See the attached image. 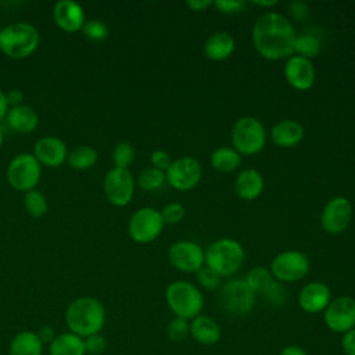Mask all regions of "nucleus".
<instances>
[{
  "mask_svg": "<svg viewBox=\"0 0 355 355\" xmlns=\"http://www.w3.org/2000/svg\"><path fill=\"white\" fill-rule=\"evenodd\" d=\"M297 33L288 18L276 11H265L252 26V43L258 54L270 61L294 54Z\"/></svg>",
  "mask_w": 355,
  "mask_h": 355,
  "instance_id": "1",
  "label": "nucleus"
},
{
  "mask_svg": "<svg viewBox=\"0 0 355 355\" xmlns=\"http://www.w3.org/2000/svg\"><path fill=\"white\" fill-rule=\"evenodd\" d=\"M65 323L71 333L82 338L98 334L105 323V309L103 304L93 297H79L68 305Z\"/></svg>",
  "mask_w": 355,
  "mask_h": 355,
  "instance_id": "2",
  "label": "nucleus"
},
{
  "mask_svg": "<svg viewBox=\"0 0 355 355\" xmlns=\"http://www.w3.org/2000/svg\"><path fill=\"white\" fill-rule=\"evenodd\" d=\"M39 42V31L29 22H12L0 29V51L10 58L22 60L32 55Z\"/></svg>",
  "mask_w": 355,
  "mask_h": 355,
  "instance_id": "3",
  "label": "nucleus"
},
{
  "mask_svg": "<svg viewBox=\"0 0 355 355\" xmlns=\"http://www.w3.org/2000/svg\"><path fill=\"white\" fill-rule=\"evenodd\" d=\"M244 257V248L237 240L223 237L207 247L205 266L211 268L220 277H232L243 266Z\"/></svg>",
  "mask_w": 355,
  "mask_h": 355,
  "instance_id": "4",
  "label": "nucleus"
},
{
  "mask_svg": "<svg viewBox=\"0 0 355 355\" xmlns=\"http://www.w3.org/2000/svg\"><path fill=\"white\" fill-rule=\"evenodd\" d=\"M165 300L173 315L186 320H191L201 315L204 308V295L201 290L187 280H175L169 283L165 290Z\"/></svg>",
  "mask_w": 355,
  "mask_h": 355,
  "instance_id": "5",
  "label": "nucleus"
},
{
  "mask_svg": "<svg viewBox=\"0 0 355 355\" xmlns=\"http://www.w3.org/2000/svg\"><path fill=\"white\" fill-rule=\"evenodd\" d=\"M232 144L240 155H255L266 143V130L262 122L254 116L239 118L232 128Z\"/></svg>",
  "mask_w": 355,
  "mask_h": 355,
  "instance_id": "6",
  "label": "nucleus"
},
{
  "mask_svg": "<svg viewBox=\"0 0 355 355\" xmlns=\"http://www.w3.org/2000/svg\"><path fill=\"white\" fill-rule=\"evenodd\" d=\"M255 295L244 279H230L219 287L218 304L230 316H245L255 305Z\"/></svg>",
  "mask_w": 355,
  "mask_h": 355,
  "instance_id": "7",
  "label": "nucleus"
},
{
  "mask_svg": "<svg viewBox=\"0 0 355 355\" xmlns=\"http://www.w3.org/2000/svg\"><path fill=\"white\" fill-rule=\"evenodd\" d=\"M42 176V165L32 153L17 154L7 165L6 179L17 191H31L36 189Z\"/></svg>",
  "mask_w": 355,
  "mask_h": 355,
  "instance_id": "8",
  "label": "nucleus"
},
{
  "mask_svg": "<svg viewBox=\"0 0 355 355\" xmlns=\"http://www.w3.org/2000/svg\"><path fill=\"white\" fill-rule=\"evenodd\" d=\"M269 270L273 279L280 283L300 282L309 272V259L297 250L282 251L272 259Z\"/></svg>",
  "mask_w": 355,
  "mask_h": 355,
  "instance_id": "9",
  "label": "nucleus"
},
{
  "mask_svg": "<svg viewBox=\"0 0 355 355\" xmlns=\"http://www.w3.org/2000/svg\"><path fill=\"white\" fill-rule=\"evenodd\" d=\"M164 229L161 212L153 207L139 208L129 219L128 233L139 244L154 241Z\"/></svg>",
  "mask_w": 355,
  "mask_h": 355,
  "instance_id": "10",
  "label": "nucleus"
},
{
  "mask_svg": "<svg viewBox=\"0 0 355 355\" xmlns=\"http://www.w3.org/2000/svg\"><path fill=\"white\" fill-rule=\"evenodd\" d=\"M202 176L201 164L194 157H179L172 159L169 168L165 171V178L169 186L179 191H189L194 189Z\"/></svg>",
  "mask_w": 355,
  "mask_h": 355,
  "instance_id": "11",
  "label": "nucleus"
},
{
  "mask_svg": "<svg viewBox=\"0 0 355 355\" xmlns=\"http://www.w3.org/2000/svg\"><path fill=\"white\" fill-rule=\"evenodd\" d=\"M103 189L110 204L114 207H125L133 198L135 179L129 169L112 168L104 176Z\"/></svg>",
  "mask_w": 355,
  "mask_h": 355,
  "instance_id": "12",
  "label": "nucleus"
},
{
  "mask_svg": "<svg viewBox=\"0 0 355 355\" xmlns=\"http://www.w3.org/2000/svg\"><path fill=\"white\" fill-rule=\"evenodd\" d=\"M168 261L183 273H197L205 265V251L194 241L180 240L169 247Z\"/></svg>",
  "mask_w": 355,
  "mask_h": 355,
  "instance_id": "13",
  "label": "nucleus"
},
{
  "mask_svg": "<svg viewBox=\"0 0 355 355\" xmlns=\"http://www.w3.org/2000/svg\"><path fill=\"white\" fill-rule=\"evenodd\" d=\"M323 320L327 329L337 334H344L355 327V298L341 295L330 301L323 311Z\"/></svg>",
  "mask_w": 355,
  "mask_h": 355,
  "instance_id": "14",
  "label": "nucleus"
},
{
  "mask_svg": "<svg viewBox=\"0 0 355 355\" xmlns=\"http://www.w3.org/2000/svg\"><path fill=\"white\" fill-rule=\"evenodd\" d=\"M352 205L347 197H333L323 208L320 215L322 229L330 234L343 233L351 223Z\"/></svg>",
  "mask_w": 355,
  "mask_h": 355,
  "instance_id": "15",
  "label": "nucleus"
},
{
  "mask_svg": "<svg viewBox=\"0 0 355 355\" xmlns=\"http://www.w3.org/2000/svg\"><path fill=\"white\" fill-rule=\"evenodd\" d=\"M283 75L287 83L298 92L309 90L316 80V69L312 60L301 55H291L287 58Z\"/></svg>",
  "mask_w": 355,
  "mask_h": 355,
  "instance_id": "16",
  "label": "nucleus"
},
{
  "mask_svg": "<svg viewBox=\"0 0 355 355\" xmlns=\"http://www.w3.org/2000/svg\"><path fill=\"white\" fill-rule=\"evenodd\" d=\"M53 19L55 25L68 33L82 31L86 17L83 7L72 0H60L53 7Z\"/></svg>",
  "mask_w": 355,
  "mask_h": 355,
  "instance_id": "17",
  "label": "nucleus"
},
{
  "mask_svg": "<svg viewBox=\"0 0 355 355\" xmlns=\"http://www.w3.org/2000/svg\"><path fill=\"white\" fill-rule=\"evenodd\" d=\"M40 165L57 168L67 161L68 150L64 140L55 136H44L39 139L32 153Z\"/></svg>",
  "mask_w": 355,
  "mask_h": 355,
  "instance_id": "18",
  "label": "nucleus"
},
{
  "mask_svg": "<svg viewBox=\"0 0 355 355\" xmlns=\"http://www.w3.org/2000/svg\"><path fill=\"white\" fill-rule=\"evenodd\" d=\"M331 301V291L323 282H309L298 293V305L306 313L323 312Z\"/></svg>",
  "mask_w": 355,
  "mask_h": 355,
  "instance_id": "19",
  "label": "nucleus"
},
{
  "mask_svg": "<svg viewBox=\"0 0 355 355\" xmlns=\"http://www.w3.org/2000/svg\"><path fill=\"white\" fill-rule=\"evenodd\" d=\"M305 136L304 126L294 119H283L279 121L270 132L272 141L282 148L295 147L302 141Z\"/></svg>",
  "mask_w": 355,
  "mask_h": 355,
  "instance_id": "20",
  "label": "nucleus"
},
{
  "mask_svg": "<svg viewBox=\"0 0 355 355\" xmlns=\"http://www.w3.org/2000/svg\"><path fill=\"white\" fill-rule=\"evenodd\" d=\"M218 322L208 315H198L190 320V337L201 345H214L220 340Z\"/></svg>",
  "mask_w": 355,
  "mask_h": 355,
  "instance_id": "21",
  "label": "nucleus"
},
{
  "mask_svg": "<svg viewBox=\"0 0 355 355\" xmlns=\"http://www.w3.org/2000/svg\"><path fill=\"white\" fill-rule=\"evenodd\" d=\"M236 43L230 33L225 31L214 32L208 39L204 42V55L211 61H223L229 58L234 51Z\"/></svg>",
  "mask_w": 355,
  "mask_h": 355,
  "instance_id": "22",
  "label": "nucleus"
},
{
  "mask_svg": "<svg viewBox=\"0 0 355 355\" xmlns=\"http://www.w3.org/2000/svg\"><path fill=\"white\" fill-rule=\"evenodd\" d=\"M234 190L241 200L252 201L258 198L263 190V178L254 168L243 169L234 180Z\"/></svg>",
  "mask_w": 355,
  "mask_h": 355,
  "instance_id": "23",
  "label": "nucleus"
},
{
  "mask_svg": "<svg viewBox=\"0 0 355 355\" xmlns=\"http://www.w3.org/2000/svg\"><path fill=\"white\" fill-rule=\"evenodd\" d=\"M6 118L10 128L22 135L33 132L39 125V115L32 107L26 104L8 108Z\"/></svg>",
  "mask_w": 355,
  "mask_h": 355,
  "instance_id": "24",
  "label": "nucleus"
},
{
  "mask_svg": "<svg viewBox=\"0 0 355 355\" xmlns=\"http://www.w3.org/2000/svg\"><path fill=\"white\" fill-rule=\"evenodd\" d=\"M50 355H85V341L75 333H61L50 343Z\"/></svg>",
  "mask_w": 355,
  "mask_h": 355,
  "instance_id": "25",
  "label": "nucleus"
},
{
  "mask_svg": "<svg viewBox=\"0 0 355 355\" xmlns=\"http://www.w3.org/2000/svg\"><path fill=\"white\" fill-rule=\"evenodd\" d=\"M43 343L36 333L25 330L18 333L10 344V355H42Z\"/></svg>",
  "mask_w": 355,
  "mask_h": 355,
  "instance_id": "26",
  "label": "nucleus"
},
{
  "mask_svg": "<svg viewBox=\"0 0 355 355\" xmlns=\"http://www.w3.org/2000/svg\"><path fill=\"white\" fill-rule=\"evenodd\" d=\"M211 165L215 171L222 173L233 172L241 164V155L233 147H218L211 154Z\"/></svg>",
  "mask_w": 355,
  "mask_h": 355,
  "instance_id": "27",
  "label": "nucleus"
},
{
  "mask_svg": "<svg viewBox=\"0 0 355 355\" xmlns=\"http://www.w3.org/2000/svg\"><path fill=\"white\" fill-rule=\"evenodd\" d=\"M98 159V153L92 146H78L68 151L67 162L75 171H86L94 166Z\"/></svg>",
  "mask_w": 355,
  "mask_h": 355,
  "instance_id": "28",
  "label": "nucleus"
},
{
  "mask_svg": "<svg viewBox=\"0 0 355 355\" xmlns=\"http://www.w3.org/2000/svg\"><path fill=\"white\" fill-rule=\"evenodd\" d=\"M273 276L268 268L263 266H255L252 268L244 277V282L247 286L257 294V293H263L268 286L273 282Z\"/></svg>",
  "mask_w": 355,
  "mask_h": 355,
  "instance_id": "29",
  "label": "nucleus"
},
{
  "mask_svg": "<svg viewBox=\"0 0 355 355\" xmlns=\"http://www.w3.org/2000/svg\"><path fill=\"white\" fill-rule=\"evenodd\" d=\"M165 182H166L165 172L154 166H148L143 169L137 176V184L144 191H155L161 189L165 184Z\"/></svg>",
  "mask_w": 355,
  "mask_h": 355,
  "instance_id": "30",
  "label": "nucleus"
},
{
  "mask_svg": "<svg viewBox=\"0 0 355 355\" xmlns=\"http://www.w3.org/2000/svg\"><path fill=\"white\" fill-rule=\"evenodd\" d=\"M320 47H322L320 40L316 36L309 35V33L297 35L295 43H294V53L297 55L311 60L319 54Z\"/></svg>",
  "mask_w": 355,
  "mask_h": 355,
  "instance_id": "31",
  "label": "nucleus"
},
{
  "mask_svg": "<svg viewBox=\"0 0 355 355\" xmlns=\"http://www.w3.org/2000/svg\"><path fill=\"white\" fill-rule=\"evenodd\" d=\"M24 207H25L26 212L33 218H40V216L46 215L47 208H49L44 194L36 189L25 193Z\"/></svg>",
  "mask_w": 355,
  "mask_h": 355,
  "instance_id": "32",
  "label": "nucleus"
},
{
  "mask_svg": "<svg viewBox=\"0 0 355 355\" xmlns=\"http://www.w3.org/2000/svg\"><path fill=\"white\" fill-rule=\"evenodd\" d=\"M111 158L114 162V168L128 169V166L135 159V148L129 141H121L114 147Z\"/></svg>",
  "mask_w": 355,
  "mask_h": 355,
  "instance_id": "33",
  "label": "nucleus"
},
{
  "mask_svg": "<svg viewBox=\"0 0 355 355\" xmlns=\"http://www.w3.org/2000/svg\"><path fill=\"white\" fill-rule=\"evenodd\" d=\"M166 336L173 343H182L190 337V320L175 316L166 326Z\"/></svg>",
  "mask_w": 355,
  "mask_h": 355,
  "instance_id": "34",
  "label": "nucleus"
},
{
  "mask_svg": "<svg viewBox=\"0 0 355 355\" xmlns=\"http://www.w3.org/2000/svg\"><path fill=\"white\" fill-rule=\"evenodd\" d=\"M82 32L92 42H103L108 37L110 29L101 19H86Z\"/></svg>",
  "mask_w": 355,
  "mask_h": 355,
  "instance_id": "35",
  "label": "nucleus"
},
{
  "mask_svg": "<svg viewBox=\"0 0 355 355\" xmlns=\"http://www.w3.org/2000/svg\"><path fill=\"white\" fill-rule=\"evenodd\" d=\"M197 282H198V286L207 291H214L216 288L220 287V276L214 272L211 268L208 266H202L197 273Z\"/></svg>",
  "mask_w": 355,
  "mask_h": 355,
  "instance_id": "36",
  "label": "nucleus"
},
{
  "mask_svg": "<svg viewBox=\"0 0 355 355\" xmlns=\"http://www.w3.org/2000/svg\"><path fill=\"white\" fill-rule=\"evenodd\" d=\"M262 294H263L266 302L273 306H280L287 300V291H286L284 286L277 280H273Z\"/></svg>",
  "mask_w": 355,
  "mask_h": 355,
  "instance_id": "37",
  "label": "nucleus"
},
{
  "mask_svg": "<svg viewBox=\"0 0 355 355\" xmlns=\"http://www.w3.org/2000/svg\"><path fill=\"white\" fill-rule=\"evenodd\" d=\"M159 212H161L164 225H176L184 218L186 209L180 202H169Z\"/></svg>",
  "mask_w": 355,
  "mask_h": 355,
  "instance_id": "38",
  "label": "nucleus"
},
{
  "mask_svg": "<svg viewBox=\"0 0 355 355\" xmlns=\"http://www.w3.org/2000/svg\"><path fill=\"white\" fill-rule=\"evenodd\" d=\"M245 1L243 0H216L214 1V7L222 14H237L243 11Z\"/></svg>",
  "mask_w": 355,
  "mask_h": 355,
  "instance_id": "39",
  "label": "nucleus"
},
{
  "mask_svg": "<svg viewBox=\"0 0 355 355\" xmlns=\"http://www.w3.org/2000/svg\"><path fill=\"white\" fill-rule=\"evenodd\" d=\"M150 161H151V165L154 168L165 172L169 168V165L172 162V158H171L169 153L165 151V150H154L150 155Z\"/></svg>",
  "mask_w": 355,
  "mask_h": 355,
  "instance_id": "40",
  "label": "nucleus"
},
{
  "mask_svg": "<svg viewBox=\"0 0 355 355\" xmlns=\"http://www.w3.org/2000/svg\"><path fill=\"white\" fill-rule=\"evenodd\" d=\"M85 341V349L86 352H90V354H101L105 347H107V341L103 336L100 334H93V336H89L86 338H83Z\"/></svg>",
  "mask_w": 355,
  "mask_h": 355,
  "instance_id": "41",
  "label": "nucleus"
},
{
  "mask_svg": "<svg viewBox=\"0 0 355 355\" xmlns=\"http://www.w3.org/2000/svg\"><path fill=\"white\" fill-rule=\"evenodd\" d=\"M288 11H290V15L295 21H301V19L306 18L311 12L308 4L304 3V1H291L290 6H288Z\"/></svg>",
  "mask_w": 355,
  "mask_h": 355,
  "instance_id": "42",
  "label": "nucleus"
},
{
  "mask_svg": "<svg viewBox=\"0 0 355 355\" xmlns=\"http://www.w3.org/2000/svg\"><path fill=\"white\" fill-rule=\"evenodd\" d=\"M341 348L345 355H355V327L343 334Z\"/></svg>",
  "mask_w": 355,
  "mask_h": 355,
  "instance_id": "43",
  "label": "nucleus"
},
{
  "mask_svg": "<svg viewBox=\"0 0 355 355\" xmlns=\"http://www.w3.org/2000/svg\"><path fill=\"white\" fill-rule=\"evenodd\" d=\"M6 98L8 103V107H18L24 104V93L19 89H12L6 93Z\"/></svg>",
  "mask_w": 355,
  "mask_h": 355,
  "instance_id": "44",
  "label": "nucleus"
},
{
  "mask_svg": "<svg viewBox=\"0 0 355 355\" xmlns=\"http://www.w3.org/2000/svg\"><path fill=\"white\" fill-rule=\"evenodd\" d=\"M212 6H214L212 0H189L187 1V7L191 11H197V12L205 11V10H208Z\"/></svg>",
  "mask_w": 355,
  "mask_h": 355,
  "instance_id": "45",
  "label": "nucleus"
},
{
  "mask_svg": "<svg viewBox=\"0 0 355 355\" xmlns=\"http://www.w3.org/2000/svg\"><path fill=\"white\" fill-rule=\"evenodd\" d=\"M36 334L42 343H51L55 338V333H54L53 327H50V326L40 327V330L36 331Z\"/></svg>",
  "mask_w": 355,
  "mask_h": 355,
  "instance_id": "46",
  "label": "nucleus"
},
{
  "mask_svg": "<svg viewBox=\"0 0 355 355\" xmlns=\"http://www.w3.org/2000/svg\"><path fill=\"white\" fill-rule=\"evenodd\" d=\"M279 355H308V352L300 347V345H294V344H290V345H286L280 349Z\"/></svg>",
  "mask_w": 355,
  "mask_h": 355,
  "instance_id": "47",
  "label": "nucleus"
},
{
  "mask_svg": "<svg viewBox=\"0 0 355 355\" xmlns=\"http://www.w3.org/2000/svg\"><path fill=\"white\" fill-rule=\"evenodd\" d=\"M8 108L10 107H8V103H7V98H6V93L0 89V121L3 118H6Z\"/></svg>",
  "mask_w": 355,
  "mask_h": 355,
  "instance_id": "48",
  "label": "nucleus"
},
{
  "mask_svg": "<svg viewBox=\"0 0 355 355\" xmlns=\"http://www.w3.org/2000/svg\"><path fill=\"white\" fill-rule=\"evenodd\" d=\"M255 6L261 7V8H265V7H275L279 1L277 0H268V1H252Z\"/></svg>",
  "mask_w": 355,
  "mask_h": 355,
  "instance_id": "49",
  "label": "nucleus"
},
{
  "mask_svg": "<svg viewBox=\"0 0 355 355\" xmlns=\"http://www.w3.org/2000/svg\"><path fill=\"white\" fill-rule=\"evenodd\" d=\"M3 132H1V129H0V150H1V146H3Z\"/></svg>",
  "mask_w": 355,
  "mask_h": 355,
  "instance_id": "50",
  "label": "nucleus"
}]
</instances>
